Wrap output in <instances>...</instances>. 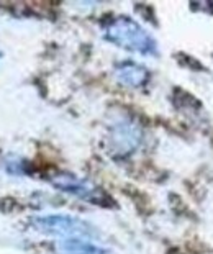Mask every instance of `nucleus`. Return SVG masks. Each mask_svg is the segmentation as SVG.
I'll use <instances>...</instances> for the list:
<instances>
[{"mask_svg":"<svg viewBox=\"0 0 213 254\" xmlns=\"http://www.w3.org/2000/svg\"><path fill=\"white\" fill-rule=\"evenodd\" d=\"M115 77L118 79L120 84L127 85V87H141L149 77V72L143 66L127 61L115 67Z\"/></svg>","mask_w":213,"mask_h":254,"instance_id":"nucleus-5","label":"nucleus"},{"mask_svg":"<svg viewBox=\"0 0 213 254\" xmlns=\"http://www.w3.org/2000/svg\"><path fill=\"white\" fill-rule=\"evenodd\" d=\"M51 182L59 189V190L68 192L71 195L85 200V202H92V203H98V205L108 203V197L102 190H98V189L95 186H92L90 182L79 179V177H75V176L61 174V176L53 177Z\"/></svg>","mask_w":213,"mask_h":254,"instance_id":"nucleus-3","label":"nucleus"},{"mask_svg":"<svg viewBox=\"0 0 213 254\" xmlns=\"http://www.w3.org/2000/svg\"><path fill=\"white\" fill-rule=\"evenodd\" d=\"M33 228L41 231L43 235L63 236L66 240H90L97 233L89 223L75 217L68 215H46L31 220Z\"/></svg>","mask_w":213,"mask_h":254,"instance_id":"nucleus-2","label":"nucleus"},{"mask_svg":"<svg viewBox=\"0 0 213 254\" xmlns=\"http://www.w3.org/2000/svg\"><path fill=\"white\" fill-rule=\"evenodd\" d=\"M103 35L113 45L127 51L154 56L157 53L156 41L147 31L130 17H115L103 26Z\"/></svg>","mask_w":213,"mask_h":254,"instance_id":"nucleus-1","label":"nucleus"},{"mask_svg":"<svg viewBox=\"0 0 213 254\" xmlns=\"http://www.w3.org/2000/svg\"><path fill=\"white\" fill-rule=\"evenodd\" d=\"M141 139V129L131 118H122L110 128L112 151L120 156H127L138 148Z\"/></svg>","mask_w":213,"mask_h":254,"instance_id":"nucleus-4","label":"nucleus"},{"mask_svg":"<svg viewBox=\"0 0 213 254\" xmlns=\"http://www.w3.org/2000/svg\"><path fill=\"white\" fill-rule=\"evenodd\" d=\"M59 253L63 254H108L100 246H95L87 240H64L59 243Z\"/></svg>","mask_w":213,"mask_h":254,"instance_id":"nucleus-6","label":"nucleus"}]
</instances>
